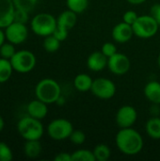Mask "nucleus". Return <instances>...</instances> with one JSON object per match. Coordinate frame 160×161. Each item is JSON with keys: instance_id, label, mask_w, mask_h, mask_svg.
<instances>
[{"instance_id": "9", "label": "nucleus", "mask_w": 160, "mask_h": 161, "mask_svg": "<svg viewBox=\"0 0 160 161\" xmlns=\"http://www.w3.org/2000/svg\"><path fill=\"white\" fill-rule=\"evenodd\" d=\"M6 41L13 43L14 45L24 43L28 38V28L25 24L12 22L4 28Z\"/></svg>"}, {"instance_id": "42", "label": "nucleus", "mask_w": 160, "mask_h": 161, "mask_svg": "<svg viewBox=\"0 0 160 161\" xmlns=\"http://www.w3.org/2000/svg\"><path fill=\"white\" fill-rule=\"evenodd\" d=\"M0 84H1V83H0Z\"/></svg>"}, {"instance_id": "28", "label": "nucleus", "mask_w": 160, "mask_h": 161, "mask_svg": "<svg viewBox=\"0 0 160 161\" xmlns=\"http://www.w3.org/2000/svg\"><path fill=\"white\" fill-rule=\"evenodd\" d=\"M69 140L74 145H81L86 141V135L80 129H74L69 137Z\"/></svg>"}, {"instance_id": "37", "label": "nucleus", "mask_w": 160, "mask_h": 161, "mask_svg": "<svg viewBox=\"0 0 160 161\" xmlns=\"http://www.w3.org/2000/svg\"><path fill=\"white\" fill-rule=\"evenodd\" d=\"M126 1L131 5H141L144 2H146L147 0H126Z\"/></svg>"}, {"instance_id": "8", "label": "nucleus", "mask_w": 160, "mask_h": 161, "mask_svg": "<svg viewBox=\"0 0 160 161\" xmlns=\"http://www.w3.org/2000/svg\"><path fill=\"white\" fill-rule=\"evenodd\" d=\"M116 85L111 79L98 77L93 79L91 92L95 97L102 100H108L111 99L116 94Z\"/></svg>"}, {"instance_id": "10", "label": "nucleus", "mask_w": 160, "mask_h": 161, "mask_svg": "<svg viewBox=\"0 0 160 161\" xmlns=\"http://www.w3.org/2000/svg\"><path fill=\"white\" fill-rule=\"evenodd\" d=\"M108 68L113 75H124L129 72L131 68V61L125 54L117 52L108 58Z\"/></svg>"}, {"instance_id": "24", "label": "nucleus", "mask_w": 160, "mask_h": 161, "mask_svg": "<svg viewBox=\"0 0 160 161\" xmlns=\"http://www.w3.org/2000/svg\"><path fill=\"white\" fill-rule=\"evenodd\" d=\"M60 43L61 42L59 40H58L53 34L44 37L43 42H42V46L43 49L48 52V53H55L57 52L59 47H60Z\"/></svg>"}, {"instance_id": "12", "label": "nucleus", "mask_w": 160, "mask_h": 161, "mask_svg": "<svg viewBox=\"0 0 160 161\" xmlns=\"http://www.w3.org/2000/svg\"><path fill=\"white\" fill-rule=\"evenodd\" d=\"M111 36L112 39L118 43L128 42L134 36L133 26L124 22H121L113 27Z\"/></svg>"}, {"instance_id": "25", "label": "nucleus", "mask_w": 160, "mask_h": 161, "mask_svg": "<svg viewBox=\"0 0 160 161\" xmlns=\"http://www.w3.org/2000/svg\"><path fill=\"white\" fill-rule=\"evenodd\" d=\"M72 161H95L93 151L88 149H77L72 153Z\"/></svg>"}, {"instance_id": "41", "label": "nucleus", "mask_w": 160, "mask_h": 161, "mask_svg": "<svg viewBox=\"0 0 160 161\" xmlns=\"http://www.w3.org/2000/svg\"><path fill=\"white\" fill-rule=\"evenodd\" d=\"M159 33H160V25H159Z\"/></svg>"}, {"instance_id": "31", "label": "nucleus", "mask_w": 160, "mask_h": 161, "mask_svg": "<svg viewBox=\"0 0 160 161\" xmlns=\"http://www.w3.org/2000/svg\"><path fill=\"white\" fill-rule=\"evenodd\" d=\"M101 52L108 58H110L111 56H113L114 54H116L118 51H117V47L116 45L113 43V42H105L103 45H102V48H101Z\"/></svg>"}, {"instance_id": "2", "label": "nucleus", "mask_w": 160, "mask_h": 161, "mask_svg": "<svg viewBox=\"0 0 160 161\" xmlns=\"http://www.w3.org/2000/svg\"><path fill=\"white\" fill-rule=\"evenodd\" d=\"M61 95L60 85L53 78H42L35 87V96L37 99L47 105L55 104Z\"/></svg>"}, {"instance_id": "32", "label": "nucleus", "mask_w": 160, "mask_h": 161, "mask_svg": "<svg viewBox=\"0 0 160 161\" xmlns=\"http://www.w3.org/2000/svg\"><path fill=\"white\" fill-rule=\"evenodd\" d=\"M53 35H54L58 40H59V41L62 42L63 41H65V40L68 38L69 30H68L67 28H64V27H62V26L57 25V27H56V29H55Z\"/></svg>"}, {"instance_id": "26", "label": "nucleus", "mask_w": 160, "mask_h": 161, "mask_svg": "<svg viewBox=\"0 0 160 161\" xmlns=\"http://www.w3.org/2000/svg\"><path fill=\"white\" fill-rule=\"evenodd\" d=\"M39 0H12L15 8H21L29 13L36 8Z\"/></svg>"}, {"instance_id": "5", "label": "nucleus", "mask_w": 160, "mask_h": 161, "mask_svg": "<svg viewBox=\"0 0 160 161\" xmlns=\"http://www.w3.org/2000/svg\"><path fill=\"white\" fill-rule=\"evenodd\" d=\"M132 26L134 35L141 39L152 38L159 31V25L150 14L139 15L137 21Z\"/></svg>"}, {"instance_id": "35", "label": "nucleus", "mask_w": 160, "mask_h": 161, "mask_svg": "<svg viewBox=\"0 0 160 161\" xmlns=\"http://www.w3.org/2000/svg\"><path fill=\"white\" fill-rule=\"evenodd\" d=\"M55 161H72V154L67 152H60L54 158Z\"/></svg>"}, {"instance_id": "29", "label": "nucleus", "mask_w": 160, "mask_h": 161, "mask_svg": "<svg viewBox=\"0 0 160 161\" xmlns=\"http://www.w3.org/2000/svg\"><path fill=\"white\" fill-rule=\"evenodd\" d=\"M13 158V153L10 147L4 142H0V161H10Z\"/></svg>"}, {"instance_id": "36", "label": "nucleus", "mask_w": 160, "mask_h": 161, "mask_svg": "<svg viewBox=\"0 0 160 161\" xmlns=\"http://www.w3.org/2000/svg\"><path fill=\"white\" fill-rule=\"evenodd\" d=\"M6 42V36H5V31L3 28H0V47L1 45Z\"/></svg>"}, {"instance_id": "16", "label": "nucleus", "mask_w": 160, "mask_h": 161, "mask_svg": "<svg viewBox=\"0 0 160 161\" xmlns=\"http://www.w3.org/2000/svg\"><path fill=\"white\" fill-rule=\"evenodd\" d=\"M143 93L153 105H160V82L157 80L149 81L143 89Z\"/></svg>"}, {"instance_id": "20", "label": "nucleus", "mask_w": 160, "mask_h": 161, "mask_svg": "<svg viewBox=\"0 0 160 161\" xmlns=\"http://www.w3.org/2000/svg\"><path fill=\"white\" fill-rule=\"evenodd\" d=\"M145 130L151 139L156 141L160 140V117H151L145 125Z\"/></svg>"}, {"instance_id": "11", "label": "nucleus", "mask_w": 160, "mask_h": 161, "mask_svg": "<svg viewBox=\"0 0 160 161\" xmlns=\"http://www.w3.org/2000/svg\"><path fill=\"white\" fill-rule=\"evenodd\" d=\"M138 120V111L137 109L130 106L124 105L121 107L115 116V121L117 125L120 128H128L132 127Z\"/></svg>"}, {"instance_id": "4", "label": "nucleus", "mask_w": 160, "mask_h": 161, "mask_svg": "<svg viewBox=\"0 0 160 161\" xmlns=\"http://www.w3.org/2000/svg\"><path fill=\"white\" fill-rule=\"evenodd\" d=\"M57 18L46 12L36 14L30 20V27L32 32L40 37H46L52 35L57 27Z\"/></svg>"}, {"instance_id": "38", "label": "nucleus", "mask_w": 160, "mask_h": 161, "mask_svg": "<svg viewBox=\"0 0 160 161\" xmlns=\"http://www.w3.org/2000/svg\"><path fill=\"white\" fill-rule=\"evenodd\" d=\"M65 103V99H64V97L62 96V94L59 96V98L57 100V102H56V104H58V105H63Z\"/></svg>"}, {"instance_id": "30", "label": "nucleus", "mask_w": 160, "mask_h": 161, "mask_svg": "<svg viewBox=\"0 0 160 161\" xmlns=\"http://www.w3.org/2000/svg\"><path fill=\"white\" fill-rule=\"evenodd\" d=\"M29 21V12L21 8H15L13 22L21 23V24H27Z\"/></svg>"}, {"instance_id": "21", "label": "nucleus", "mask_w": 160, "mask_h": 161, "mask_svg": "<svg viewBox=\"0 0 160 161\" xmlns=\"http://www.w3.org/2000/svg\"><path fill=\"white\" fill-rule=\"evenodd\" d=\"M14 72L9 59L0 57V83H5L9 80Z\"/></svg>"}, {"instance_id": "1", "label": "nucleus", "mask_w": 160, "mask_h": 161, "mask_svg": "<svg viewBox=\"0 0 160 161\" xmlns=\"http://www.w3.org/2000/svg\"><path fill=\"white\" fill-rule=\"evenodd\" d=\"M115 142L119 151L125 156H136L140 154L144 145L142 136L133 127L120 128L116 134Z\"/></svg>"}, {"instance_id": "7", "label": "nucleus", "mask_w": 160, "mask_h": 161, "mask_svg": "<svg viewBox=\"0 0 160 161\" xmlns=\"http://www.w3.org/2000/svg\"><path fill=\"white\" fill-rule=\"evenodd\" d=\"M74 130L73 124L64 118H58L52 120L48 125L46 132L50 139L56 142L68 140Z\"/></svg>"}, {"instance_id": "18", "label": "nucleus", "mask_w": 160, "mask_h": 161, "mask_svg": "<svg viewBox=\"0 0 160 161\" xmlns=\"http://www.w3.org/2000/svg\"><path fill=\"white\" fill-rule=\"evenodd\" d=\"M42 146L40 140L25 141L24 144V154L28 158H37L41 156Z\"/></svg>"}, {"instance_id": "34", "label": "nucleus", "mask_w": 160, "mask_h": 161, "mask_svg": "<svg viewBox=\"0 0 160 161\" xmlns=\"http://www.w3.org/2000/svg\"><path fill=\"white\" fill-rule=\"evenodd\" d=\"M157 22L160 25V3H156L150 8V13H149Z\"/></svg>"}, {"instance_id": "14", "label": "nucleus", "mask_w": 160, "mask_h": 161, "mask_svg": "<svg viewBox=\"0 0 160 161\" xmlns=\"http://www.w3.org/2000/svg\"><path fill=\"white\" fill-rule=\"evenodd\" d=\"M108 58L101 52L95 51L89 55L87 58V67L92 72H101L108 67Z\"/></svg>"}, {"instance_id": "22", "label": "nucleus", "mask_w": 160, "mask_h": 161, "mask_svg": "<svg viewBox=\"0 0 160 161\" xmlns=\"http://www.w3.org/2000/svg\"><path fill=\"white\" fill-rule=\"evenodd\" d=\"M92 151L95 158V161H107L109 159L111 156V151L109 146L105 143L97 144Z\"/></svg>"}, {"instance_id": "27", "label": "nucleus", "mask_w": 160, "mask_h": 161, "mask_svg": "<svg viewBox=\"0 0 160 161\" xmlns=\"http://www.w3.org/2000/svg\"><path fill=\"white\" fill-rule=\"evenodd\" d=\"M16 53V50H15V45L9 42H5L1 47H0V57L1 58H7V59H10L13 55Z\"/></svg>"}, {"instance_id": "13", "label": "nucleus", "mask_w": 160, "mask_h": 161, "mask_svg": "<svg viewBox=\"0 0 160 161\" xmlns=\"http://www.w3.org/2000/svg\"><path fill=\"white\" fill-rule=\"evenodd\" d=\"M15 6L12 0H0V28L7 27L13 22Z\"/></svg>"}, {"instance_id": "33", "label": "nucleus", "mask_w": 160, "mask_h": 161, "mask_svg": "<svg viewBox=\"0 0 160 161\" xmlns=\"http://www.w3.org/2000/svg\"><path fill=\"white\" fill-rule=\"evenodd\" d=\"M138 17H139V14L136 11H134V10H127L123 15V22L133 25L134 23L137 21Z\"/></svg>"}, {"instance_id": "23", "label": "nucleus", "mask_w": 160, "mask_h": 161, "mask_svg": "<svg viewBox=\"0 0 160 161\" xmlns=\"http://www.w3.org/2000/svg\"><path fill=\"white\" fill-rule=\"evenodd\" d=\"M68 9L75 12L76 14L83 13L89 7V0H66Z\"/></svg>"}, {"instance_id": "19", "label": "nucleus", "mask_w": 160, "mask_h": 161, "mask_svg": "<svg viewBox=\"0 0 160 161\" xmlns=\"http://www.w3.org/2000/svg\"><path fill=\"white\" fill-rule=\"evenodd\" d=\"M93 79L88 74H78L74 79V87L81 92H86L91 91Z\"/></svg>"}, {"instance_id": "6", "label": "nucleus", "mask_w": 160, "mask_h": 161, "mask_svg": "<svg viewBox=\"0 0 160 161\" xmlns=\"http://www.w3.org/2000/svg\"><path fill=\"white\" fill-rule=\"evenodd\" d=\"M14 72L19 74L30 73L36 66L37 58L33 52L29 50L16 51L13 57L9 59Z\"/></svg>"}, {"instance_id": "40", "label": "nucleus", "mask_w": 160, "mask_h": 161, "mask_svg": "<svg viewBox=\"0 0 160 161\" xmlns=\"http://www.w3.org/2000/svg\"><path fill=\"white\" fill-rule=\"evenodd\" d=\"M157 64H158V67L160 68V52L158 54V57H157Z\"/></svg>"}, {"instance_id": "15", "label": "nucleus", "mask_w": 160, "mask_h": 161, "mask_svg": "<svg viewBox=\"0 0 160 161\" xmlns=\"http://www.w3.org/2000/svg\"><path fill=\"white\" fill-rule=\"evenodd\" d=\"M47 106L48 105L46 103L36 98L35 100H32L27 104V107H26L27 115L41 121L48 114V107Z\"/></svg>"}, {"instance_id": "3", "label": "nucleus", "mask_w": 160, "mask_h": 161, "mask_svg": "<svg viewBox=\"0 0 160 161\" xmlns=\"http://www.w3.org/2000/svg\"><path fill=\"white\" fill-rule=\"evenodd\" d=\"M19 135L25 141L41 140L44 134V127L41 120L35 119L29 115L22 117L16 125Z\"/></svg>"}, {"instance_id": "39", "label": "nucleus", "mask_w": 160, "mask_h": 161, "mask_svg": "<svg viewBox=\"0 0 160 161\" xmlns=\"http://www.w3.org/2000/svg\"><path fill=\"white\" fill-rule=\"evenodd\" d=\"M4 127H5V121H4V119H3V117L0 115V133L3 131V129H4Z\"/></svg>"}, {"instance_id": "17", "label": "nucleus", "mask_w": 160, "mask_h": 161, "mask_svg": "<svg viewBox=\"0 0 160 161\" xmlns=\"http://www.w3.org/2000/svg\"><path fill=\"white\" fill-rule=\"evenodd\" d=\"M57 23L58 25H60L70 30L77 23V14L70 9L64 10L57 17Z\"/></svg>"}]
</instances>
